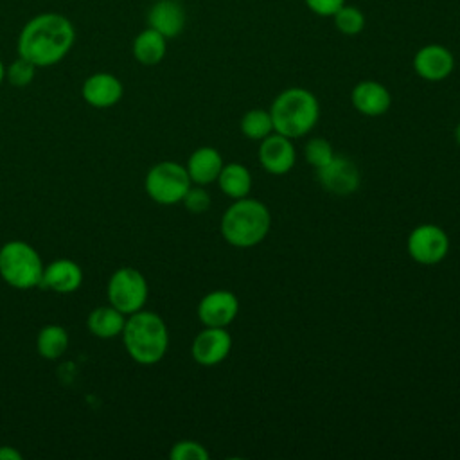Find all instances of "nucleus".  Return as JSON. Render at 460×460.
Segmentation results:
<instances>
[{
	"mask_svg": "<svg viewBox=\"0 0 460 460\" xmlns=\"http://www.w3.org/2000/svg\"><path fill=\"white\" fill-rule=\"evenodd\" d=\"M74 23L59 13H41L32 16L20 31L18 56L31 61L36 68L59 63L74 47Z\"/></svg>",
	"mask_w": 460,
	"mask_h": 460,
	"instance_id": "1",
	"label": "nucleus"
},
{
	"mask_svg": "<svg viewBox=\"0 0 460 460\" xmlns=\"http://www.w3.org/2000/svg\"><path fill=\"white\" fill-rule=\"evenodd\" d=\"M120 338L129 358L144 367L162 361L169 349V331L164 318L146 309L126 316Z\"/></svg>",
	"mask_w": 460,
	"mask_h": 460,
	"instance_id": "2",
	"label": "nucleus"
},
{
	"mask_svg": "<svg viewBox=\"0 0 460 460\" xmlns=\"http://www.w3.org/2000/svg\"><path fill=\"white\" fill-rule=\"evenodd\" d=\"M271 216L268 207L253 198L235 199L221 217V235L235 248H252L270 232Z\"/></svg>",
	"mask_w": 460,
	"mask_h": 460,
	"instance_id": "3",
	"label": "nucleus"
},
{
	"mask_svg": "<svg viewBox=\"0 0 460 460\" xmlns=\"http://www.w3.org/2000/svg\"><path fill=\"white\" fill-rule=\"evenodd\" d=\"M270 115L275 133H280L288 138H300L316 126L320 117V104L309 90L291 86L275 97L270 108Z\"/></svg>",
	"mask_w": 460,
	"mask_h": 460,
	"instance_id": "4",
	"label": "nucleus"
},
{
	"mask_svg": "<svg viewBox=\"0 0 460 460\" xmlns=\"http://www.w3.org/2000/svg\"><path fill=\"white\" fill-rule=\"evenodd\" d=\"M43 268L41 255L27 241L14 239L0 246V277L11 288L20 291L40 288Z\"/></svg>",
	"mask_w": 460,
	"mask_h": 460,
	"instance_id": "5",
	"label": "nucleus"
},
{
	"mask_svg": "<svg viewBox=\"0 0 460 460\" xmlns=\"http://www.w3.org/2000/svg\"><path fill=\"white\" fill-rule=\"evenodd\" d=\"M192 181L187 169L172 160L155 164L144 178L147 196L158 205H176L183 199Z\"/></svg>",
	"mask_w": 460,
	"mask_h": 460,
	"instance_id": "6",
	"label": "nucleus"
},
{
	"mask_svg": "<svg viewBox=\"0 0 460 460\" xmlns=\"http://www.w3.org/2000/svg\"><path fill=\"white\" fill-rule=\"evenodd\" d=\"M147 295H149L147 280L144 273L138 271L137 268H131V266L117 268L108 279V286H106L108 304L119 309L120 313H124L126 316L144 309L147 302Z\"/></svg>",
	"mask_w": 460,
	"mask_h": 460,
	"instance_id": "7",
	"label": "nucleus"
},
{
	"mask_svg": "<svg viewBox=\"0 0 460 460\" xmlns=\"http://www.w3.org/2000/svg\"><path fill=\"white\" fill-rule=\"evenodd\" d=\"M410 257L424 266L438 264L449 252L447 234L433 223H424L415 226L406 243Z\"/></svg>",
	"mask_w": 460,
	"mask_h": 460,
	"instance_id": "8",
	"label": "nucleus"
},
{
	"mask_svg": "<svg viewBox=\"0 0 460 460\" xmlns=\"http://www.w3.org/2000/svg\"><path fill=\"white\" fill-rule=\"evenodd\" d=\"M318 183L331 194L347 196L359 187L358 165L345 155H334L329 164L316 169Z\"/></svg>",
	"mask_w": 460,
	"mask_h": 460,
	"instance_id": "9",
	"label": "nucleus"
},
{
	"mask_svg": "<svg viewBox=\"0 0 460 460\" xmlns=\"http://www.w3.org/2000/svg\"><path fill=\"white\" fill-rule=\"evenodd\" d=\"M232 349V336L225 327H205L190 345L192 359L201 367H216L226 359Z\"/></svg>",
	"mask_w": 460,
	"mask_h": 460,
	"instance_id": "10",
	"label": "nucleus"
},
{
	"mask_svg": "<svg viewBox=\"0 0 460 460\" xmlns=\"http://www.w3.org/2000/svg\"><path fill=\"white\" fill-rule=\"evenodd\" d=\"M239 313V300L228 289H214L198 304V318L205 327H226Z\"/></svg>",
	"mask_w": 460,
	"mask_h": 460,
	"instance_id": "11",
	"label": "nucleus"
},
{
	"mask_svg": "<svg viewBox=\"0 0 460 460\" xmlns=\"http://www.w3.org/2000/svg\"><path fill=\"white\" fill-rule=\"evenodd\" d=\"M259 162L266 172L280 176L289 172L296 162V151L291 138L280 133H270L261 140Z\"/></svg>",
	"mask_w": 460,
	"mask_h": 460,
	"instance_id": "12",
	"label": "nucleus"
},
{
	"mask_svg": "<svg viewBox=\"0 0 460 460\" xmlns=\"http://www.w3.org/2000/svg\"><path fill=\"white\" fill-rule=\"evenodd\" d=\"M124 93L120 79L110 72H95L88 75L81 86V95L86 104L97 110L115 106Z\"/></svg>",
	"mask_w": 460,
	"mask_h": 460,
	"instance_id": "13",
	"label": "nucleus"
},
{
	"mask_svg": "<svg viewBox=\"0 0 460 460\" xmlns=\"http://www.w3.org/2000/svg\"><path fill=\"white\" fill-rule=\"evenodd\" d=\"M81 284H83L81 266L72 259L61 257L45 264L40 288H45L59 295H68L77 291Z\"/></svg>",
	"mask_w": 460,
	"mask_h": 460,
	"instance_id": "14",
	"label": "nucleus"
},
{
	"mask_svg": "<svg viewBox=\"0 0 460 460\" xmlns=\"http://www.w3.org/2000/svg\"><path fill=\"white\" fill-rule=\"evenodd\" d=\"M413 68L417 75L426 81H442L453 72L455 58L442 45H426L417 50Z\"/></svg>",
	"mask_w": 460,
	"mask_h": 460,
	"instance_id": "15",
	"label": "nucleus"
},
{
	"mask_svg": "<svg viewBox=\"0 0 460 460\" xmlns=\"http://www.w3.org/2000/svg\"><path fill=\"white\" fill-rule=\"evenodd\" d=\"M350 101H352V106L367 117H379L386 113L392 104L390 92L386 90V86H383L377 81L358 83L352 88Z\"/></svg>",
	"mask_w": 460,
	"mask_h": 460,
	"instance_id": "16",
	"label": "nucleus"
},
{
	"mask_svg": "<svg viewBox=\"0 0 460 460\" xmlns=\"http://www.w3.org/2000/svg\"><path fill=\"white\" fill-rule=\"evenodd\" d=\"M147 23L164 38H176L185 27V11L178 0H158L147 13Z\"/></svg>",
	"mask_w": 460,
	"mask_h": 460,
	"instance_id": "17",
	"label": "nucleus"
},
{
	"mask_svg": "<svg viewBox=\"0 0 460 460\" xmlns=\"http://www.w3.org/2000/svg\"><path fill=\"white\" fill-rule=\"evenodd\" d=\"M223 156L217 149L210 146L198 147L187 160V172L192 183L196 185H208L217 180L223 169Z\"/></svg>",
	"mask_w": 460,
	"mask_h": 460,
	"instance_id": "18",
	"label": "nucleus"
},
{
	"mask_svg": "<svg viewBox=\"0 0 460 460\" xmlns=\"http://www.w3.org/2000/svg\"><path fill=\"white\" fill-rule=\"evenodd\" d=\"M126 323V314L115 309L113 305H99L90 311L86 318L88 331L101 340H110L122 334Z\"/></svg>",
	"mask_w": 460,
	"mask_h": 460,
	"instance_id": "19",
	"label": "nucleus"
},
{
	"mask_svg": "<svg viewBox=\"0 0 460 460\" xmlns=\"http://www.w3.org/2000/svg\"><path fill=\"white\" fill-rule=\"evenodd\" d=\"M133 58L146 66L158 65L167 50V38H164L158 31L147 27L140 31L133 40Z\"/></svg>",
	"mask_w": 460,
	"mask_h": 460,
	"instance_id": "20",
	"label": "nucleus"
},
{
	"mask_svg": "<svg viewBox=\"0 0 460 460\" xmlns=\"http://www.w3.org/2000/svg\"><path fill=\"white\" fill-rule=\"evenodd\" d=\"M217 185L219 189L232 199H241L246 198L248 192L252 190V172L248 171V167H244L243 164H226L223 165L219 176H217Z\"/></svg>",
	"mask_w": 460,
	"mask_h": 460,
	"instance_id": "21",
	"label": "nucleus"
},
{
	"mask_svg": "<svg viewBox=\"0 0 460 460\" xmlns=\"http://www.w3.org/2000/svg\"><path fill=\"white\" fill-rule=\"evenodd\" d=\"M70 343V336L63 325L47 323L38 331L36 336V350L43 359L54 361L61 358Z\"/></svg>",
	"mask_w": 460,
	"mask_h": 460,
	"instance_id": "22",
	"label": "nucleus"
},
{
	"mask_svg": "<svg viewBox=\"0 0 460 460\" xmlns=\"http://www.w3.org/2000/svg\"><path fill=\"white\" fill-rule=\"evenodd\" d=\"M241 131L250 140H262L273 133V120L270 111L261 108L248 110L241 119Z\"/></svg>",
	"mask_w": 460,
	"mask_h": 460,
	"instance_id": "23",
	"label": "nucleus"
},
{
	"mask_svg": "<svg viewBox=\"0 0 460 460\" xmlns=\"http://www.w3.org/2000/svg\"><path fill=\"white\" fill-rule=\"evenodd\" d=\"M334 25L340 32L347 34V36H354L359 34L365 27V16L363 13L354 7V5H341L334 14Z\"/></svg>",
	"mask_w": 460,
	"mask_h": 460,
	"instance_id": "24",
	"label": "nucleus"
},
{
	"mask_svg": "<svg viewBox=\"0 0 460 460\" xmlns=\"http://www.w3.org/2000/svg\"><path fill=\"white\" fill-rule=\"evenodd\" d=\"M334 155H336V153H334L331 142L325 140V138H320V137L311 138V140L305 144V147H304L305 162H307L309 165H313L314 169H320V167H323L325 164H329Z\"/></svg>",
	"mask_w": 460,
	"mask_h": 460,
	"instance_id": "25",
	"label": "nucleus"
},
{
	"mask_svg": "<svg viewBox=\"0 0 460 460\" xmlns=\"http://www.w3.org/2000/svg\"><path fill=\"white\" fill-rule=\"evenodd\" d=\"M34 75H36V66L22 56H18L13 63H9L5 66V79L9 81V84H13L16 88L29 86L32 83Z\"/></svg>",
	"mask_w": 460,
	"mask_h": 460,
	"instance_id": "26",
	"label": "nucleus"
},
{
	"mask_svg": "<svg viewBox=\"0 0 460 460\" xmlns=\"http://www.w3.org/2000/svg\"><path fill=\"white\" fill-rule=\"evenodd\" d=\"M208 451L203 444L196 440H178L169 451L171 460H208Z\"/></svg>",
	"mask_w": 460,
	"mask_h": 460,
	"instance_id": "27",
	"label": "nucleus"
},
{
	"mask_svg": "<svg viewBox=\"0 0 460 460\" xmlns=\"http://www.w3.org/2000/svg\"><path fill=\"white\" fill-rule=\"evenodd\" d=\"M181 203L185 205V208L192 214H203L205 210H208L210 207V194L203 189V185L192 187L187 190V194L183 196Z\"/></svg>",
	"mask_w": 460,
	"mask_h": 460,
	"instance_id": "28",
	"label": "nucleus"
},
{
	"mask_svg": "<svg viewBox=\"0 0 460 460\" xmlns=\"http://www.w3.org/2000/svg\"><path fill=\"white\" fill-rule=\"evenodd\" d=\"M304 2L313 13L320 16H332L345 4V0H304Z\"/></svg>",
	"mask_w": 460,
	"mask_h": 460,
	"instance_id": "29",
	"label": "nucleus"
},
{
	"mask_svg": "<svg viewBox=\"0 0 460 460\" xmlns=\"http://www.w3.org/2000/svg\"><path fill=\"white\" fill-rule=\"evenodd\" d=\"M22 453L13 446H0V460H22Z\"/></svg>",
	"mask_w": 460,
	"mask_h": 460,
	"instance_id": "30",
	"label": "nucleus"
},
{
	"mask_svg": "<svg viewBox=\"0 0 460 460\" xmlns=\"http://www.w3.org/2000/svg\"><path fill=\"white\" fill-rule=\"evenodd\" d=\"M4 79H5V65H4V61L0 59V84L4 83Z\"/></svg>",
	"mask_w": 460,
	"mask_h": 460,
	"instance_id": "31",
	"label": "nucleus"
},
{
	"mask_svg": "<svg viewBox=\"0 0 460 460\" xmlns=\"http://www.w3.org/2000/svg\"><path fill=\"white\" fill-rule=\"evenodd\" d=\"M455 140H456V144L460 146V124L455 128Z\"/></svg>",
	"mask_w": 460,
	"mask_h": 460,
	"instance_id": "32",
	"label": "nucleus"
}]
</instances>
